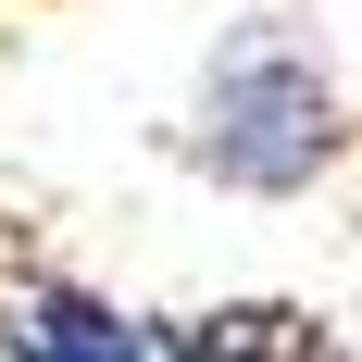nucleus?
Listing matches in <instances>:
<instances>
[{
	"label": "nucleus",
	"mask_w": 362,
	"mask_h": 362,
	"mask_svg": "<svg viewBox=\"0 0 362 362\" xmlns=\"http://www.w3.org/2000/svg\"><path fill=\"white\" fill-rule=\"evenodd\" d=\"M337 75L300 50L288 25H238L213 50V75H200V163H213L225 187H250V200H288V187H313L337 163Z\"/></svg>",
	"instance_id": "obj_1"
},
{
	"label": "nucleus",
	"mask_w": 362,
	"mask_h": 362,
	"mask_svg": "<svg viewBox=\"0 0 362 362\" xmlns=\"http://www.w3.org/2000/svg\"><path fill=\"white\" fill-rule=\"evenodd\" d=\"M163 362H337V350H325L313 313H288V300H225V313H200V325L163 337Z\"/></svg>",
	"instance_id": "obj_2"
},
{
	"label": "nucleus",
	"mask_w": 362,
	"mask_h": 362,
	"mask_svg": "<svg viewBox=\"0 0 362 362\" xmlns=\"http://www.w3.org/2000/svg\"><path fill=\"white\" fill-rule=\"evenodd\" d=\"M13 337H25V362H163L112 300H88V288H37L25 313H13Z\"/></svg>",
	"instance_id": "obj_3"
}]
</instances>
